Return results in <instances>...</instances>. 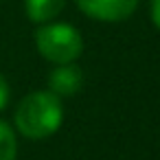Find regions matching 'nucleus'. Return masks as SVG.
<instances>
[{"label":"nucleus","mask_w":160,"mask_h":160,"mask_svg":"<svg viewBox=\"0 0 160 160\" xmlns=\"http://www.w3.org/2000/svg\"><path fill=\"white\" fill-rule=\"evenodd\" d=\"M151 22L156 29H160V0H151Z\"/></svg>","instance_id":"nucleus-8"},{"label":"nucleus","mask_w":160,"mask_h":160,"mask_svg":"<svg viewBox=\"0 0 160 160\" xmlns=\"http://www.w3.org/2000/svg\"><path fill=\"white\" fill-rule=\"evenodd\" d=\"M77 7L92 20L99 22H121L127 20L140 0H75Z\"/></svg>","instance_id":"nucleus-3"},{"label":"nucleus","mask_w":160,"mask_h":160,"mask_svg":"<svg viewBox=\"0 0 160 160\" xmlns=\"http://www.w3.org/2000/svg\"><path fill=\"white\" fill-rule=\"evenodd\" d=\"M66 5V0H24V11L31 22L46 24L55 20Z\"/></svg>","instance_id":"nucleus-5"},{"label":"nucleus","mask_w":160,"mask_h":160,"mask_svg":"<svg viewBox=\"0 0 160 160\" xmlns=\"http://www.w3.org/2000/svg\"><path fill=\"white\" fill-rule=\"evenodd\" d=\"M16 127L22 136L40 140L53 136L64 121V105L51 90H38L27 94L16 108Z\"/></svg>","instance_id":"nucleus-1"},{"label":"nucleus","mask_w":160,"mask_h":160,"mask_svg":"<svg viewBox=\"0 0 160 160\" xmlns=\"http://www.w3.org/2000/svg\"><path fill=\"white\" fill-rule=\"evenodd\" d=\"M83 86V72L75 64H59L51 75H48V90L53 94L62 97H72L81 90Z\"/></svg>","instance_id":"nucleus-4"},{"label":"nucleus","mask_w":160,"mask_h":160,"mask_svg":"<svg viewBox=\"0 0 160 160\" xmlns=\"http://www.w3.org/2000/svg\"><path fill=\"white\" fill-rule=\"evenodd\" d=\"M35 46L44 59L59 66V64H72L81 55L83 40L72 24L46 22L35 31Z\"/></svg>","instance_id":"nucleus-2"},{"label":"nucleus","mask_w":160,"mask_h":160,"mask_svg":"<svg viewBox=\"0 0 160 160\" xmlns=\"http://www.w3.org/2000/svg\"><path fill=\"white\" fill-rule=\"evenodd\" d=\"M16 156H18L16 134L9 127V123L0 118V160H16Z\"/></svg>","instance_id":"nucleus-6"},{"label":"nucleus","mask_w":160,"mask_h":160,"mask_svg":"<svg viewBox=\"0 0 160 160\" xmlns=\"http://www.w3.org/2000/svg\"><path fill=\"white\" fill-rule=\"evenodd\" d=\"M7 103H9V83H7V79L2 75H0V110H5Z\"/></svg>","instance_id":"nucleus-7"}]
</instances>
